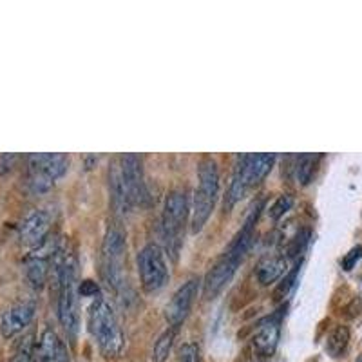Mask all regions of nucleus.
Masks as SVG:
<instances>
[{
	"mask_svg": "<svg viewBox=\"0 0 362 362\" xmlns=\"http://www.w3.org/2000/svg\"><path fill=\"white\" fill-rule=\"evenodd\" d=\"M274 163H276V154H245L239 160L234 181H232L230 190H228V206H232L235 202L243 198L252 187L261 183L272 170Z\"/></svg>",
	"mask_w": 362,
	"mask_h": 362,
	"instance_id": "obj_5",
	"label": "nucleus"
},
{
	"mask_svg": "<svg viewBox=\"0 0 362 362\" xmlns=\"http://www.w3.org/2000/svg\"><path fill=\"white\" fill-rule=\"evenodd\" d=\"M49 259L51 257H45V255H31V259L28 261V267H25V276H28L29 283L33 284L35 288L40 290L45 284L47 279V274H49Z\"/></svg>",
	"mask_w": 362,
	"mask_h": 362,
	"instance_id": "obj_16",
	"label": "nucleus"
},
{
	"mask_svg": "<svg viewBox=\"0 0 362 362\" xmlns=\"http://www.w3.org/2000/svg\"><path fill=\"white\" fill-rule=\"evenodd\" d=\"M54 267H57L58 279V319L66 329L71 341L76 339L80 326L78 299H76V263L74 255L66 254L58 248L54 254Z\"/></svg>",
	"mask_w": 362,
	"mask_h": 362,
	"instance_id": "obj_1",
	"label": "nucleus"
},
{
	"mask_svg": "<svg viewBox=\"0 0 362 362\" xmlns=\"http://www.w3.org/2000/svg\"><path fill=\"white\" fill-rule=\"evenodd\" d=\"M198 180L192 209V232H196V234L209 221L219 194V169L214 158L206 156L199 161Z\"/></svg>",
	"mask_w": 362,
	"mask_h": 362,
	"instance_id": "obj_4",
	"label": "nucleus"
},
{
	"mask_svg": "<svg viewBox=\"0 0 362 362\" xmlns=\"http://www.w3.org/2000/svg\"><path fill=\"white\" fill-rule=\"evenodd\" d=\"M357 362H362V354H361V357H358V358H357Z\"/></svg>",
	"mask_w": 362,
	"mask_h": 362,
	"instance_id": "obj_28",
	"label": "nucleus"
},
{
	"mask_svg": "<svg viewBox=\"0 0 362 362\" xmlns=\"http://www.w3.org/2000/svg\"><path fill=\"white\" fill-rule=\"evenodd\" d=\"M361 257H362V247L351 248V250L348 252V255L342 259V268H344V270H351Z\"/></svg>",
	"mask_w": 362,
	"mask_h": 362,
	"instance_id": "obj_25",
	"label": "nucleus"
},
{
	"mask_svg": "<svg viewBox=\"0 0 362 362\" xmlns=\"http://www.w3.org/2000/svg\"><path fill=\"white\" fill-rule=\"evenodd\" d=\"M89 332L98 342V348L103 357L116 358L124 350V334L118 325L111 305L103 297H95L87 313Z\"/></svg>",
	"mask_w": 362,
	"mask_h": 362,
	"instance_id": "obj_3",
	"label": "nucleus"
},
{
	"mask_svg": "<svg viewBox=\"0 0 362 362\" xmlns=\"http://www.w3.org/2000/svg\"><path fill=\"white\" fill-rule=\"evenodd\" d=\"M286 267H288V261L283 255H267L259 261L255 274L261 284H272L286 274Z\"/></svg>",
	"mask_w": 362,
	"mask_h": 362,
	"instance_id": "obj_15",
	"label": "nucleus"
},
{
	"mask_svg": "<svg viewBox=\"0 0 362 362\" xmlns=\"http://www.w3.org/2000/svg\"><path fill=\"white\" fill-rule=\"evenodd\" d=\"M319 156L315 154H303L297 160V180L300 181V185H308L312 181L313 173H315V163Z\"/></svg>",
	"mask_w": 362,
	"mask_h": 362,
	"instance_id": "obj_19",
	"label": "nucleus"
},
{
	"mask_svg": "<svg viewBox=\"0 0 362 362\" xmlns=\"http://www.w3.org/2000/svg\"><path fill=\"white\" fill-rule=\"evenodd\" d=\"M187 216H189V202H187L185 192L173 190L167 194L163 206V218H161V228H163V238L176 252L177 245L181 241V234L185 232Z\"/></svg>",
	"mask_w": 362,
	"mask_h": 362,
	"instance_id": "obj_8",
	"label": "nucleus"
},
{
	"mask_svg": "<svg viewBox=\"0 0 362 362\" xmlns=\"http://www.w3.org/2000/svg\"><path fill=\"white\" fill-rule=\"evenodd\" d=\"M292 205H293L292 196H288V194H283V196H279L276 202L272 203L270 210H268V216H270V219L277 221V219L283 218V216L286 214L290 209H292Z\"/></svg>",
	"mask_w": 362,
	"mask_h": 362,
	"instance_id": "obj_22",
	"label": "nucleus"
},
{
	"mask_svg": "<svg viewBox=\"0 0 362 362\" xmlns=\"http://www.w3.org/2000/svg\"><path fill=\"white\" fill-rule=\"evenodd\" d=\"M297 276H299V264H296V267H293L288 274H284V277L281 279V283L277 284L276 292H274V297H276L277 300L284 299V297L288 296L290 290H292L293 284H296Z\"/></svg>",
	"mask_w": 362,
	"mask_h": 362,
	"instance_id": "obj_21",
	"label": "nucleus"
},
{
	"mask_svg": "<svg viewBox=\"0 0 362 362\" xmlns=\"http://www.w3.org/2000/svg\"><path fill=\"white\" fill-rule=\"evenodd\" d=\"M199 279H190L185 284H181L180 288L174 292L173 299L169 300V305L165 306V319L173 328H177L181 322L185 321L189 315L192 303L198 296Z\"/></svg>",
	"mask_w": 362,
	"mask_h": 362,
	"instance_id": "obj_10",
	"label": "nucleus"
},
{
	"mask_svg": "<svg viewBox=\"0 0 362 362\" xmlns=\"http://www.w3.org/2000/svg\"><path fill=\"white\" fill-rule=\"evenodd\" d=\"M69 165L66 154L38 153L28 158L29 187L33 192H45L54 185L58 177H62Z\"/></svg>",
	"mask_w": 362,
	"mask_h": 362,
	"instance_id": "obj_7",
	"label": "nucleus"
},
{
	"mask_svg": "<svg viewBox=\"0 0 362 362\" xmlns=\"http://www.w3.org/2000/svg\"><path fill=\"white\" fill-rule=\"evenodd\" d=\"M33 355H35L33 335H25V337L18 342L11 362H33Z\"/></svg>",
	"mask_w": 362,
	"mask_h": 362,
	"instance_id": "obj_20",
	"label": "nucleus"
},
{
	"mask_svg": "<svg viewBox=\"0 0 362 362\" xmlns=\"http://www.w3.org/2000/svg\"><path fill=\"white\" fill-rule=\"evenodd\" d=\"M138 272H140L141 286L148 293L158 292L167 283L169 268L163 250L158 245L148 243L138 252Z\"/></svg>",
	"mask_w": 362,
	"mask_h": 362,
	"instance_id": "obj_9",
	"label": "nucleus"
},
{
	"mask_svg": "<svg viewBox=\"0 0 362 362\" xmlns=\"http://www.w3.org/2000/svg\"><path fill=\"white\" fill-rule=\"evenodd\" d=\"M112 202L118 210H127L144 198V170L138 154H122L109 170Z\"/></svg>",
	"mask_w": 362,
	"mask_h": 362,
	"instance_id": "obj_2",
	"label": "nucleus"
},
{
	"mask_svg": "<svg viewBox=\"0 0 362 362\" xmlns=\"http://www.w3.org/2000/svg\"><path fill=\"white\" fill-rule=\"evenodd\" d=\"M125 234L122 228H109L102 245V272L109 286L119 290L125 284Z\"/></svg>",
	"mask_w": 362,
	"mask_h": 362,
	"instance_id": "obj_6",
	"label": "nucleus"
},
{
	"mask_svg": "<svg viewBox=\"0 0 362 362\" xmlns=\"http://www.w3.org/2000/svg\"><path fill=\"white\" fill-rule=\"evenodd\" d=\"M17 156L15 154H2L0 156V174H6L13 169V163H15Z\"/></svg>",
	"mask_w": 362,
	"mask_h": 362,
	"instance_id": "obj_27",
	"label": "nucleus"
},
{
	"mask_svg": "<svg viewBox=\"0 0 362 362\" xmlns=\"http://www.w3.org/2000/svg\"><path fill=\"white\" fill-rule=\"evenodd\" d=\"M35 317V303H18L6 310L0 317V332L6 339H11L22 332Z\"/></svg>",
	"mask_w": 362,
	"mask_h": 362,
	"instance_id": "obj_11",
	"label": "nucleus"
},
{
	"mask_svg": "<svg viewBox=\"0 0 362 362\" xmlns=\"http://www.w3.org/2000/svg\"><path fill=\"white\" fill-rule=\"evenodd\" d=\"M174 337H176V332H174V328L167 329V332H163V334L160 335V339H158L156 344H154L153 362H165V361H167L170 350H173Z\"/></svg>",
	"mask_w": 362,
	"mask_h": 362,
	"instance_id": "obj_18",
	"label": "nucleus"
},
{
	"mask_svg": "<svg viewBox=\"0 0 362 362\" xmlns=\"http://www.w3.org/2000/svg\"><path fill=\"white\" fill-rule=\"evenodd\" d=\"M281 335V321L279 317H268L267 321L261 322L255 329L254 335V348L255 351L263 357H270L274 355L277 348V342H279Z\"/></svg>",
	"mask_w": 362,
	"mask_h": 362,
	"instance_id": "obj_12",
	"label": "nucleus"
},
{
	"mask_svg": "<svg viewBox=\"0 0 362 362\" xmlns=\"http://www.w3.org/2000/svg\"><path fill=\"white\" fill-rule=\"evenodd\" d=\"M40 362H71L69 351L53 328H45L37 346Z\"/></svg>",
	"mask_w": 362,
	"mask_h": 362,
	"instance_id": "obj_13",
	"label": "nucleus"
},
{
	"mask_svg": "<svg viewBox=\"0 0 362 362\" xmlns=\"http://www.w3.org/2000/svg\"><path fill=\"white\" fill-rule=\"evenodd\" d=\"M177 362H202V351L196 342H185L177 351Z\"/></svg>",
	"mask_w": 362,
	"mask_h": 362,
	"instance_id": "obj_23",
	"label": "nucleus"
},
{
	"mask_svg": "<svg viewBox=\"0 0 362 362\" xmlns=\"http://www.w3.org/2000/svg\"><path fill=\"white\" fill-rule=\"evenodd\" d=\"M350 344V329L346 328L344 325H339L332 329V334L328 335V341H326V351H328L329 357H341Z\"/></svg>",
	"mask_w": 362,
	"mask_h": 362,
	"instance_id": "obj_17",
	"label": "nucleus"
},
{
	"mask_svg": "<svg viewBox=\"0 0 362 362\" xmlns=\"http://www.w3.org/2000/svg\"><path fill=\"white\" fill-rule=\"evenodd\" d=\"M51 216L45 210H33L21 225V238L28 245H40L49 232Z\"/></svg>",
	"mask_w": 362,
	"mask_h": 362,
	"instance_id": "obj_14",
	"label": "nucleus"
},
{
	"mask_svg": "<svg viewBox=\"0 0 362 362\" xmlns=\"http://www.w3.org/2000/svg\"><path fill=\"white\" fill-rule=\"evenodd\" d=\"M308 238H310L308 230H303L300 234H297L288 245V257H297L299 254H303L306 248V243H308Z\"/></svg>",
	"mask_w": 362,
	"mask_h": 362,
	"instance_id": "obj_24",
	"label": "nucleus"
},
{
	"mask_svg": "<svg viewBox=\"0 0 362 362\" xmlns=\"http://www.w3.org/2000/svg\"><path fill=\"white\" fill-rule=\"evenodd\" d=\"M98 292H100L98 284L90 279H83L78 286V293L83 297H96L98 296Z\"/></svg>",
	"mask_w": 362,
	"mask_h": 362,
	"instance_id": "obj_26",
	"label": "nucleus"
}]
</instances>
